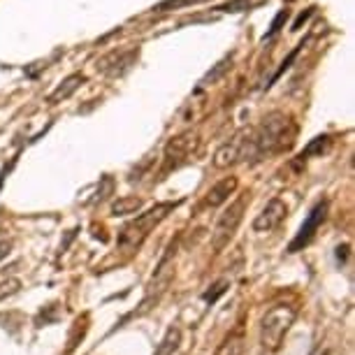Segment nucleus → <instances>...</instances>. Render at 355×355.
Returning a JSON list of instances; mask_svg holds the SVG:
<instances>
[{
  "mask_svg": "<svg viewBox=\"0 0 355 355\" xmlns=\"http://www.w3.org/2000/svg\"><path fill=\"white\" fill-rule=\"evenodd\" d=\"M295 126L281 111H272L255 128H244L241 137V163H260L267 155L281 153L292 144Z\"/></svg>",
  "mask_w": 355,
  "mask_h": 355,
  "instance_id": "obj_1",
  "label": "nucleus"
},
{
  "mask_svg": "<svg viewBox=\"0 0 355 355\" xmlns=\"http://www.w3.org/2000/svg\"><path fill=\"white\" fill-rule=\"evenodd\" d=\"M174 207H177L174 202H160V204H155V207H151L149 211H144V214H140L137 219L126 223L121 233H118V239H116L118 251L126 253V255L135 253L137 248L144 244L147 237L151 235V230L155 226H160V223L167 219V214H170Z\"/></svg>",
  "mask_w": 355,
  "mask_h": 355,
  "instance_id": "obj_2",
  "label": "nucleus"
},
{
  "mask_svg": "<svg viewBox=\"0 0 355 355\" xmlns=\"http://www.w3.org/2000/svg\"><path fill=\"white\" fill-rule=\"evenodd\" d=\"M297 319V309L290 304H274L260 323V346L267 355H277L281 351L286 334L290 332Z\"/></svg>",
  "mask_w": 355,
  "mask_h": 355,
  "instance_id": "obj_3",
  "label": "nucleus"
},
{
  "mask_svg": "<svg viewBox=\"0 0 355 355\" xmlns=\"http://www.w3.org/2000/svg\"><path fill=\"white\" fill-rule=\"evenodd\" d=\"M174 255H177V241H172V244L167 246L163 260H160L158 267H155L153 279L147 286V297H144V302H142L140 314H144V311L151 309L153 304L160 300V295L167 290V286H170L172 277H174Z\"/></svg>",
  "mask_w": 355,
  "mask_h": 355,
  "instance_id": "obj_4",
  "label": "nucleus"
},
{
  "mask_svg": "<svg viewBox=\"0 0 355 355\" xmlns=\"http://www.w3.org/2000/svg\"><path fill=\"white\" fill-rule=\"evenodd\" d=\"M246 195H239L237 200L230 204V207L223 211L219 216V221H216L214 226V235H211V246L216 248V251H221V248H226L230 244V239L235 237L237 228H239L241 219H244V211H246Z\"/></svg>",
  "mask_w": 355,
  "mask_h": 355,
  "instance_id": "obj_5",
  "label": "nucleus"
},
{
  "mask_svg": "<svg viewBox=\"0 0 355 355\" xmlns=\"http://www.w3.org/2000/svg\"><path fill=\"white\" fill-rule=\"evenodd\" d=\"M140 58V47H130V49H114V52L105 54L103 58H98L96 70L103 74V77L116 79L123 77L130 67L137 63Z\"/></svg>",
  "mask_w": 355,
  "mask_h": 355,
  "instance_id": "obj_6",
  "label": "nucleus"
},
{
  "mask_svg": "<svg viewBox=\"0 0 355 355\" xmlns=\"http://www.w3.org/2000/svg\"><path fill=\"white\" fill-rule=\"evenodd\" d=\"M197 147H200V135L193 133V130L172 137L165 147V172L186 163V160L197 151Z\"/></svg>",
  "mask_w": 355,
  "mask_h": 355,
  "instance_id": "obj_7",
  "label": "nucleus"
},
{
  "mask_svg": "<svg viewBox=\"0 0 355 355\" xmlns=\"http://www.w3.org/2000/svg\"><path fill=\"white\" fill-rule=\"evenodd\" d=\"M325 219H327V200H321V202H316V207L309 211V216H307V221L302 223L300 233H297L295 239L290 241L288 253H297V251H302L304 246H309V241L314 239L316 230L321 228V223Z\"/></svg>",
  "mask_w": 355,
  "mask_h": 355,
  "instance_id": "obj_8",
  "label": "nucleus"
},
{
  "mask_svg": "<svg viewBox=\"0 0 355 355\" xmlns=\"http://www.w3.org/2000/svg\"><path fill=\"white\" fill-rule=\"evenodd\" d=\"M286 214H288V207H286L283 200H279V197H274L263 207L258 216H255L253 221V230L255 233H272V230H277L279 226L283 223Z\"/></svg>",
  "mask_w": 355,
  "mask_h": 355,
  "instance_id": "obj_9",
  "label": "nucleus"
},
{
  "mask_svg": "<svg viewBox=\"0 0 355 355\" xmlns=\"http://www.w3.org/2000/svg\"><path fill=\"white\" fill-rule=\"evenodd\" d=\"M211 163H214L216 170H228V167L241 163V140H239V133H237L230 142H226V144H221L219 149H216L214 160H211Z\"/></svg>",
  "mask_w": 355,
  "mask_h": 355,
  "instance_id": "obj_10",
  "label": "nucleus"
},
{
  "mask_svg": "<svg viewBox=\"0 0 355 355\" xmlns=\"http://www.w3.org/2000/svg\"><path fill=\"white\" fill-rule=\"evenodd\" d=\"M237 186H239V182H237V177H226L221 179L219 184H214L211 189L207 191V197H204V204L207 207H221V204H226L230 200V195L237 191Z\"/></svg>",
  "mask_w": 355,
  "mask_h": 355,
  "instance_id": "obj_11",
  "label": "nucleus"
},
{
  "mask_svg": "<svg viewBox=\"0 0 355 355\" xmlns=\"http://www.w3.org/2000/svg\"><path fill=\"white\" fill-rule=\"evenodd\" d=\"M86 82V77L82 72H74V74H70V77H65L63 82H61L58 86H56V89L49 93L47 96V103L49 105H58V103H63V100H67V98L72 96L74 91L79 89V86H82Z\"/></svg>",
  "mask_w": 355,
  "mask_h": 355,
  "instance_id": "obj_12",
  "label": "nucleus"
},
{
  "mask_svg": "<svg viewBox=\"0 0 355 355\" xmlns=\"http://www.w3.org/2000/svg\"><path fill=\"white\" fill-rule=\"evenodd\" d=\"M330 147H332V135H319L302 149L300 158L307 160V158H311V155H323V153L330 151Z\"/></svg>",
  "mask_w": 355,
  "mask_h": 355,
  "instance_id": "obj_13",
  "label": "nucleus"
},
{
  "mask_svg": "<svg viewBox=\"0 0 355 355\" xmlns=\"http://www.w3.org/2000/svg\"><path fill=\"white\" fill-rule=\"evenodd\" d=\"M142 197L137 195H128V197H118V200L111 204V214L114 216H128V214H137L142 209Z\"/></svg>",
  "mask_w": 355,
  "mask_h": 355,
  "instance_id": "obj_14",
  "label": "nucleus"
},
{
  "mask_svg": "<svg viewBox=\"0 0 355 355\" xmlns=\"http://www.w3.org/2000/svg\"><path fill=\"white\" fill-rule=\"evenodd\" d=\"M179 344H182V332H179V327L172 325V327L165 332L163 341L158 344V348H155L153 355H174V353H177Z\"/></svg>",
  "mask_w": 355,
  "mask_h": 355,
  "instance_id": "obj_15",
  "label": "nucleus"
},
{
  "mask_svg": "<svg viewBox=\"0 0 355 355\" xmlns=\"http://www.w3.org/2000/svg\"><path fill=\"white\" fill-rule=\"evenodd\" d=\"M216 355H244V334L233 332L230 337L223 339V344L219 346Z\"/></svg>",
  "mask_w": 355,
  "mask_h": 355,
  "instance_id": "obj_16",
  "label": "nucleus"
},
{
  "mask_svg": "<svg viewBox=\"0 0 355 355\" xmlns=\"http://www.w3.org/2000/svg\"><path fill=\"white\" fill-rule=\"evenodd\" d=\"M230 65H233V54L226 56L223 61H219V63L214 65V70H209L207 74H204V79L200 82V86H211V84H216L219 79L230 70Z\"/></svg>",
  "mask_w": 355,
  "mask_h": 355,
  "instance_id": "obj_17",
  "label": "nucleus"
},
{
  "mask_svg": "<svg viewBox=\"0 0 355 355\" xmlns=\"http://www.w3.org/2000/svg\"><path fill=\"white\" fill-rule=\"evenodd\" d=\"M200 3H207V0H163V3L153 5L151 12H172V10L189 8V5H200Z\"/></svg>",
  "mask_w": 355,
  "mask_h": 355,
  "instance_id": "obj_18",
  "label": "nucleus"
},
{
  "mask_svg": "<svg viewBox=\"0 0 355 355\" xmlns=\"http://www.w3.org/2000/svg\"><path fill=\"white\" fill-rule=\"evenodd\" d=\"M228 288H230V281H228V279H221V281H216V283L211 286V288L207 290V292H202V300L214 304L216 300H219L221 295H226V290H228Z\"/></svg>",
  "mask_w": 355,
  "mask_h": 355,
  "instance_id": "obj_19",
  "label": "nucleus"
},
{
  "mask_svg": "<svg viewBox=\"0 0 355 355\" xmlns=\"http://www.w3.org/2000/svg\"><path fill=\"white\" fill-rule=\"evenodd\" d=\"M19 290H21V281H19V279H14V277L3 279V281H0V302L8 300L12 295H17Z\"/></svg>",
  "mask_w": 355,
  "mask_h": 355,
  "instance_id": "obj_20",
  "label": "nucleus"
},
{
  "mask_svg": "<svg viewBox=\"0 0 355 355\" xmlns=\"http://www.w3.org/2000/svg\"><path fill=\"white\" fill-rule=\"evenodd\" d=\"M288 17H290V12H288V10H281V12H279V14L274 17V21H272L270 30H267V33L263 35V40H267V37H274V35H277L279 30L283 28V23L288 21Z\"/></svg>",
  "mask_w": 355,
  "mask_h": 355,
  "instance_id": "obj_21",
  "label": "nucleus"
},
{
  "mask_svg": "<svg viewBox=\"0 0 355 355\" xmlns=\"http://www.w3.org/2000/svg\"><path fill=\"white\" fill-rule=\"evenodd\" d=\"M302 47H304V45H300V47H295V49H292V52L288 54V58H286V61H283V63H281V67H279V70H277V74H274V77L270 79V84H267V86H272L274 82H277V79H279V77H281V74H283L286 70H288V67H290V63H292V61H295V58H297V54H300V49H302Z\"/></svg>",
  "mask_w": 355,
  "mask_h": 355,
  "instance_id": "obj_22",
  "label": "nucleus"
},
{
  "mask_svg": "<svg viewBox=\"0 0 355 355\" xmlns=\"http://www.w3.org/2000/svg\"><path fill=\"white\" fill-rule=\"evenodd\" d=\"M311 14H314V8H309L307 12H302V14H300V17H297V21H295V23H292V30H300V28H302V23H304V21H307V19H309Z\"/></svg>",
  "mask_w": 355,
  "mask_h": 355,
  "instance_id": "obj_23",
  "label": "nucleus"
},
{
  "mask_svg": "<svg viewBox=\"0 0 355 355\" xmlns=\"http://www.w3.org/2000/svg\"><path fill=\"white\" fill-rule=\"evenodd\" d=\"M10 248H12L10 241H0V260L8 258V255H10Z\"/></svg>",
  "mask_w": 355,
  "mask_h": 355,
  "instance_id": "obj_24",
  "label": "nucleus"
},
{
  "mask_svg": "<svg viewBox=\"0 0 355 355\" xmlns=\"http://www.w3.org/2000/svg\"><path fill=\"white\" fill-rule=\"evenodd\" d=\"M319 355H330V353H327V351H323V353H319Z\"/></svg>",
  "mask_w": 355,
  "mask_h": 355,
  "instance_id": "obj_25",
  "label": "nucleus"
}]
</instances>
